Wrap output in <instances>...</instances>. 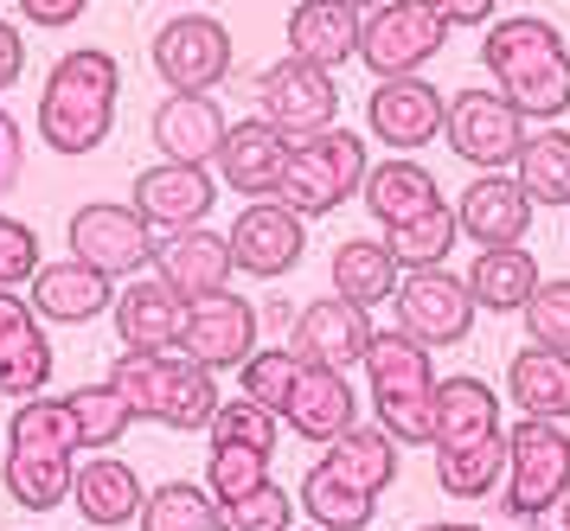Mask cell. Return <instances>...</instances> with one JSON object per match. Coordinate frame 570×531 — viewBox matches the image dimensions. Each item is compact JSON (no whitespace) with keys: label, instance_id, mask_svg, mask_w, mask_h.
Wrapping results in <instances>:
<instances>
[{"label":"cell","instance_id":"45","mask_svg":"<svg viewBox=\"0 0 570 531\" xmlns=\"http://www.w3.org/2000/svg\"><path fill=\"white\" fill-rule=\"evenodd\" d=\"M276 410L250 404V397H232V404L212 410V442H244V449H263V455H276Z\"/></svg>","mask_w":570,"mask_h":531},{"label":"cell","instance_id":"46","mask_svg":"<svg viewBox=\"0 0 570 531\" xmlns=\"http://www.w3.org/2000/svg\"><path fill=\"white\" fill-rule=\"evenodd\" d=\"M39 276V230L0 212V288H20Z\"/></svg>","mask_w":570,"mask_h":531},{"label":"cell","instance_id":"50","mask_svg":"<svg viewBox=\"0 0 570 531\" xmlns=\"http://www.w3.org/2000/svg\"><path fill=\"white\" fill-rule=\"evenodd\" d=\"M436 7L449 13V26H488L500 0H436Z\"/></svg>","mask_w":570,"mask_h":531},{"label":"cell","instance_id":"4","mask_svg":"<svg viewBox=\"0 0 570 531\" xmlns=\"http://www.w3.org/2000/svg\"><path fill=\"white\" fill-rule=\"evenodd\" d=\"M109 391L129 404V416L167 423V430H212L218 410V372H206L193 353H122L109 365Z\"/></svg>","mask_w":570,"mask_h":531},{"label":"cell","instance_id":"7","mask_svg":"<svg viewBox=\"0 0 570 531\" xmlns=\"http://www.w3.org/2000/svg\"><path fill=\"white\" fill-rule=\"evenodd\" d=\"M570 493V435L544 416H525L507 430V474H500V507L507 519H551Z\"/></svg>","mask_w":570,"mask_h":531},{"label":"cell","instance_id":"28","mask_svg":"<svg viewBox=\"0 0 570 531\" xmlns=\"http://www.w3.org/2000/svg\"><path fill=\"white\" fill-rule=\"evenodd\" d=\"M109 282L104 269H90V263H39V276L27 282L32 288V314L39 321H58V327H78V321H97L109 307Z\"/></svg>","mask_w":570,"mask_h":531},{"label":"cell","instance_id":"23","mask_svg":"<svg viewBox=\"0 0 570 531\" xmlns=\"http://www.w3.org/2000/svg\"><path fill=\"white\" fill-rule=\"evenodd\" d=\"M116 340L122 353H174L186 340V302L160 276H141L116 295Z\"/></svg>","mask_w":570,"mask_h":531},{"label":"cell","instance_id":"44","mask_svg":"<svg viewBox=\"0 0 570 531\" xmlns=\"http://www.w3.org/2000/svg\"><path fill=\"white\" fill-rule=\"evenodd\" d=\"M288 525H295V500L276 481H263L257 493L218 507V531H288Z\"/></svg>","mask_w":570,"mask_h":531},{"label":"cell","instance_id":"43","mask_svg":"<svg viewBox=\"0 0 570 531\" xmlns=\"http://www.w3.org/2000/svg\"><path fill=\"white\" fill-rule=\"evenodd\" d=\"M519 314H525L532 346H544V353H570V282H539L532 302L519 307Z\"/></svg>","mask_w":570,"mask_h":531},{"label":"cell","instance_id":"14","mask_svg":"<svg viewBox=\"0 0 570 531\" xmlns=\"http://www.w3.org/2000/svg\"><path fill=\"white\" fill-rule=\"evenodd\" d=\"M442 116H449V97H442L430 77H379V90L365 102V128L372 141L391 154H423L442 135Z\"/></svg>","mask_w":570,"mask_h":531},{"label":"cell","instance_id":"20","mask_svg":"<svg viewBox=\"0 0 570 531\" xmlns=\"http://www.w3.org/2000/svg\"><path fill=\"white\" fill-rule=\"evenodd\" d=\"M455 230H462L474 250H500V244H525L532 230V199L513 174H481L455 199Z\"/></svg>","mask_w":570,"mask_h":531},{"label":"cell","instance_id":"11","mask_svg":"<svg viewBox=\"0 0 570 531\" xmlns=\"http://www.w3.org/2000/svg\"><path fill=\"white\" fill-rule=\"evenodd\" d=\"M391 307H397V333H411L416 346H430V353L436 346H462L468 327H474V295L442 263L436 269H404Z\"/></svg>","mask_w":570,"mask_h":531},{"label":"cell","instance_id":"30","mask_svg":"<svg viewBox=\"0 0 570 531\" xmlns=\"http://www.w3.org/2000/svg\"><path fill=\"white\" fill-rule=\"evenodd\" d=\"M539 256L525 250V244H500V250H481L468 263V295L474 307H488V314H519V307L532 302V288H539Z\"/></svg>","mask_w":570,"mask_h":531},{"label":"cell","instance_id":"27","mask_svg":"<svg viewBox=\"0 0 570 531\" xmlns=\"http://www.w3.org/2000/svg\"><path fill=\"white\" fill-rule=\"evenodd\" d=\"M360 26L365 13L353 0H302L288 13V58H308L321 71H334L360 51Z\"/></svg>","mask_w":570,"mask_h":531},{"label":"cell","instance_id":"25","mask_svg":"<svg viewBox=\"0 0 570 531\" xmlns=\"http://www.w3.org/2000/svg\"><path fill=\"white\" fill-rule=\"evenodd\" d=\"M283 423L302 442H334V435H346L360 423V397H353L346 372L302 365V378H295V391H288V404H283Z\"/></svg>","mask_w":570,"mask_h":531},{"label":"cell","instance_id":"49","mask_svg":"<svg viewBox=\"0 0 570 531\" xmlns=\"http://www.w3.org/2000/svg\"><path fill=\"white\" fill-rule=\"evenodd\" d=\"M83 7H90V0H20V13H27L32 26H52V32L58 26H71Z\"/></svg>","mask_w":570,"mask_h":531},{"label":"cell","instance_id":"6","mask_svg":"<svg viewBox=\"0 0 570 531\" xmlns=\"http://www.w3.org/2000/svg\"><path fill=\"white\" fill-rule=\"evenodd\" d=\"M360 186H365V135L334 122V128H321V135H308V141L288 148L276 199H283L288 212H302V218H327V212H340Z\"/></svg>","mask_w":570,"mask_h":531},{"label":"cell","instance_id":"12","mask_svg":"<svg viewBox=\"0 0 570 531\" xmlns=\"http://www.w3.org/2000/svg\"><path fill=\"white\" fill-rule=\"evenodd\" d=\"M257 102H263V122L269 128H283L288 141H308L321 128H334L340 83H334V71H321L308 58H276L257 83Z\"/></svg>","mask_w":570,"mask_h":531},{"label":"cell","instance_id":"9","mask_svg":"<svg viewBox=\"0 0 570 531\" xmlns=\"http://www.w3.org/2000/svg\"><path fill=\"white\" fill-rule=\"evenodd\" d=\"M442 141L455 148V160L481 167V174H507L525 148V116L500 90H462L449 97V116H442Z\"/></svg>","mask_w":570,"mask_h":531},{"label":"cell","instance_id":"31","mask_svg":"<svg viewBox=\"0 0 570 531\" xmlns=\"http://www.w3.org/2000/svg\"><path fill=\"white\" fill-rule=\"evenodd\" d=\"M507 391H513L519 416L564 423L570 416V353H544V346L513 353L507 358Z\"/></svg>","mask_w":570,"mask_h":531},{"label":"cell","instance_id":"37","mask_svg":"<svg viewBox=\"0 0 570 531\" xmlns=\"http://www.w3.org/2000/svg\"><path fill=\"white\" fill-rule=\"evenodd\" d=\"M513 167H519V186H525L532 205H570V135L564 128L525 135V148H519Z\"/></svg>","mask_w":570,"mask_h":531},{"label":"cell","instance_id":"24","mask_svg":"<svg viewBox=\"0 0 570 531\" xmlns=\"http://www.w3.org/2000/svg\"><path fill=\"white\" fill-rule=\"evenodd\" d=\"M155 263H160V282H167L186 307L206 302V295H218V288H232V276H237L232 244H225L218 230H206V225L180 230V237H160Z\"/></svg>","mask_w":570,"mask_h":531},{"label":"cell","instance_id":"35","mask_svg":"<svg viewBox=\"0 0 570 531\" xmlns=\"http://www.w3.org/2000/svg\"><path fill=\"white\" fill-rule=\"evenodd\" d=\"M455 205L430 199L423 212H411V218H397V225L385 230L391 256L404 263V269H436V263H449V250H455Z\"/></svg>","mask_w":570,"mask_h":531},{"label":"cell","instance_id":"51","mask_svg":"<svg viewBox=\"0 0 570 531\" xmlns=\"http://www.w3.org/2000/svg\"><path fill=\"white\" fill-rule=\"evenodd\" d=\"M416 531H481V525H462V519H442V525H416Z\"/></svg>","mask_w":570,"mask_h":531},{"label":"cell","instance_id":"26","mask_svg":"<svg viewBox=\"0 0 570 531\" xmlns=\"http://www.w3.org/2000/svg\"><path fill=\"white\" fill-rule=\"evenodd\" d=\"M141 481H135L129 461H116V449L104 455H83L71 468V507L83 512V525H135V512H141Z\"/></svg>","mask_w":570,"mask_h":531},{"label":"cell","instance_id":"55","mask_svg":"<svg viewBox=\"0 0 570 531\" xmlns=\"http://www.w3.org/2000/svg\"><path fill=\"white\" fill-rule=\"evenodd\" d=\"M160 7H180V0H160Z\"/></svg>","mask_w":570,"mask_h":531},{"label":"cell","instance_id":"18","mask_svg":"<svg viewBox=\"0 0 570 531\" xmlns=\"http://www.w3.org/2000/svg\"><path fill=\"white\" fill-rule=\"evenodd\" d=\"M180 353H193L206 372H232V365H244V358L257 353V307L244 302V295H232V288H218V295H206V302H193L186 307Z\"/></svg>","mask_w":570,"mask_h":531},{"label":"cell","instance_id":"15","mask_svg":"<svg viewBox=\"0 0 570 531\" xmlns=\"http://www.w3.org/2000/svg\"><path fill=\"white\" fill-rule=\"evenodd\" d=\"M225 244H232V263L244 269V276L276 282V276H288V269L302 263L308 218L288 212L283 199H244V212H237L232 230H225Z\"/></svg>","mask_w":570,"mask_h":531},{"label":"cell","instance_id":"40","mask_svg":"<svg viewBox=\"0 0 570 531\" xmlns=\"http://www.w3.org/2000/svg\"><path fill=\"white\" fill-rule=\"evenodd\" d=\"M135 525L141 531H218V507H212L206 486L193 481H160L141 512H135Z\"/></svg>","mask_w":570,"mask_h":531},{"label":"cell","instance_id":"2","mask_svg":"<svg viewBox=\"0 0 570 531\" xmlns=\"http://www.w3.org/2000/svg\"><path fill=\"white\" fill-rule=\"evenodd\" d=\"M116 97H122V71L116 58L97 46L65 51L39 90V135L58 160H83L109 141L116 128Z\"/></svg>","mask_w":570,"mask_h":531},{"label":"cell","instance_id":"38","mask_svg":"<svg viewBox=\"0 0 570 531\" xmlns=\"http://www.w3.org/2000/svg\"><path fill=\"white\" fill-rule=\"evenodd\" d=\"M65 410H71V430H78V455H104V449H116V442H122V430L135 423L129 404L109 391V378L65 391Z\"/></svg>","mask_w":570,"mask_h":531},{"label":"cell","instance_id":"21","mask_svg":"<svg viewBox=\"0 0 570 531\" xmlns=\"http://www.w3.org/2000/svg\"><path fill=\"white\" fill-rule=\"evenodd\" d=\"M52 378V340H46V321L32 314V302H20L13 288H0V391L13 404L39 397Z\"/></svg>","mask_w":570,"mask_h":531},{"label":"cell","instance_id":"54","mask_svg":"<svg viewBox=\"0 0 570 531\" xmlns=\"http://www.w3.org/2000/svg\"><path fill=\"white\" fill-rule=\"evenodd\" d=\"M288 531H321V525H288Z\"/></svg>","mask_w":570,"mask_h":531},{"label":"cell","instance_id":"39","mask_svg":"<svg viewBox=\"0 0 570 531\" xmlns=\"http://www.w3.org/2000/svg\"><path fill=\"white\" fill-rule=\"evenodd\" d=\"M507 474V435L474 442V449H436V481L449 500H488Z\"/></svg>","mask_w":570,"mask_h":531},{"label":"cell","instance_id":"53","mask_svg":"<svg viewBox=\"0 0 570 531\" xmlns=\"http://www.w3.org/2000/svg\"><path fill=\"white\" fill-rule=\"evenodd\" d=\"M353 7H360V13H372V7H385V0H353Z\"/></svg>","mask_w":570,"mask_h":531},{"label":"cell","instance_id":"1","mask_svg":"<svg viewBox=\"0 0 570 531\" xmlns=\"http://www.w3.org/2000/svg\"><path fill=\"white\" fill-rule=\"evenodd\" d=\"M481 65L493 71V90L513 102L525 122H558L570 109V46L564 32L539 13L488 20Z\"/></svg>","mask_w":570,"mask_h":531},{"label":"cell","instance_id":"48","mask_svg":"<svg viewBox=\"0 0 570 531\" xmlns=\"http://www.w3.org/2000/svg\"><path fill=\"white\" fill-rule=\"evenodd\" d=\"M20 71H27V39H20L13 20H0V97L20 83Z\"/></svg>","mask_w":570,"mask_h":531},{"label":"cell","instance_id":"34","mask_svg":"<svg viewBox=\"0 0 570 531\" xmlns=\"http://www.w3.org/2000/svg\"><path fill=\"white\" fill-rule=\"evenodd\" d=\"M365 212L379 218V225H397V218H411V212H423L430 199H442V186H436V174L423 167V160H379V167H365Z\"/></svg>","mask_w":570,"mask_h":531},{"label":"cell","instance_id":"32","mask_svg":"<svg viewBox=\"0 0 570 531\" xmlns=\"http://www.w3.org/2000/svg\"><path fill=\"white\" fill-rule=\"evenodd\" d=\"M397 282H404V263L391 256L385 237H353V244H340L334 250V295L353 307H372L391 302L397 295Z\"/></svg>","mask_w":570,"mask_h":531},{"label":"cell","instance_id":"42","mask_svg":"<svg viewBox=\"0 0 570 531\" xmlns=\"http://www.w3.org/2000/svg\"><path fill=\"white\" fill-rule=\"evenodd\" d=\"M237 378H244V397H250V404L283 416L288 391H295V378H302V358H295V346H257V353L237 365Z\"/></svg>","mask_w":570,"mask_h":531},{"label":"cell","instance_id":"36","mask_svg":"<svg viewBox=\"0 0 570 531\" xmlns=\"http://www.w3.org/2000/svg\"><path fill=\"white\" fill-rule=\"evenodd\" d=\"M302 512H308L321 531H365L379 519V493H360L353 481H340V474H327V468L314 461L308 481H302Z\"/></svg>","mask_w":570,"mask_h":531},{"label":"cell","instance_id":"8","mask_svg":"<svg viewBox=\"0 0 570 531\" xmlns=\"http://www.w3.org/2000/svg\"><path fill=\"white\" fill-rule=\"evenodd\" d=\"M455 26L442 13L436 0H385V7H372L360 26V58L372 77H416L430 58L442 51Z\"/></svg>","mask_w":570,"mask_h":531},{"label":"cell","instance_id":"16","mask_svg":"<svg viewBox=\"0 0 570 531\" xmlns=\"http://www.w3.org/2000/svg\"><path fill=\"white\" fill-rule=\"evenodd\" d=\"M212 199H218V179L206 167H186V160H160L148 174H135L129 205L141 212V225L155 237H180V230L206 225Z\"/></svg>","mask_w":570,"mask_h":531},{"label":"cell","instance_id":"13","mask_svg":"<svg viewBox=\"0 0 570 531\" xmlns=\"http://www.w3.org/2000/svg\"><path fill=\"white\" fill-rule=\"evenodd\" d=\"M71 256L78 263H90V269H104V276H135V269H148L160 250V237L148 225H141V212L135 205H78L71 212Z\"/></svg>","mask_w":570,"mask_h":531},{"label":"cell","instance_id":"52","mask_svg":"<svg viewBox=\"0 0 570 531\" xmlns=\"http://www.w3.org/2000/svg\"><path fill=\"white\" fill-rule=\"evenodd\" d=\"M558 525L570 531V493H564V500H558Z\"/></svg>","mask_w":570,"mask_h":531},{"label":"cell","instance_id":"33","mask_svg":"<svg viewBox=\"0 0 570 531\" xmlns=\"http://www.w3.org/2000/svg\"><path fill=\"white\" fill-rule=\"evenodd\" d=\"M321 468H327V474H340V481H353L360 493H385V486L397 481V442H391L379 423H353L346 435H334V442H327Z\"/></svg>","mask_w":570,"mask_h":531},{"label":"cell","instance_id":"22","mask_svg":"<svg viewBox=\"0 0 570 531\" xmlns=\"http://www.w3.org/2000/svg\"><path fill=\"white\" fill-rule=\"evenodd\" d=\"M225 109H218V90H167L155 109V148L160 160H186V167H206L218 160V141H225Z\"/></svg>","mask_w":570,"mask_h":531},{"label":"cell","instance_id":"5","mask_svg":"<svg viewBox=\"0 0 570 531\" xmlns=\"http://www.w3.org/2000/svg\"><path fill=\"white\" fill-rule=\"evenodd\" d=\"M365 384H372V416L391 442H411V449H430V423H436V365H430V346H416L411 333L397 327H372V346H365Z\"/></svg>","mask_w":570,"mask_h":531},{"label":"cell","instance_id":"3","mask_svg":"<svg viewBox=\"0 0 570 531\" xmlns=\"http://www.w3.org/2000/svg\"><path fill=\"white\" fill-rule=\"evenodd\" d=\"M71 468H78V430L65 397H27L7 416V500L27 512H58L71 500Z\"/></svg>","mask_w":570,"mask_h":531},{"label":"cell","instance_id":"29","mask_svg":"<svg viewBox=\"0 0 570 531\" xmlns=\"http://www.w3.org/2000/svg\"><path fill=\"white\" fill-rule=\"evenodd\" d=\"M500 430V397L481 378H436V423H430V449H474L493 442Z\"/></svg>","mask_w":570,"mask_h":531},{"label":"cell","instance_id":"41","mask_svg":"<svg viewBox=\"0 0 570 531\" xmlns=\"http://www.w3.org/2000/svg\"><path fill=\"white\" fill-rule=\"evenodd\" d=\"M269 481V455L263 449H244V442H212V461H206V493L212 507H232L244 493H257Z\"/></svg>","mask_w":570,"mask_h":531},{"label":"cell","instance_id":"17","mask_svg":"<svg viewBox=\"0 0 570 531\" xmlns=\"http://www.w3.org/2000/svg\"><path fill=\"white\" fill-rule=\"evenodd\" d=\"M288 346L302 365H327V372H346V365H360L365 346H372V314L353 302H308L295 307V321H288Z\"/></svg>","mask_w":570,"mask_h":531},{"label":"cell","instance_id":"10","mask_svg":"<svg viewBox=\"0 0 570 531\" xmlns=\"http://www.w3.org/2000/svg\"><path fill=\"white\" fill-rule=\"evenodd\" d=\"M148 58L167 90H218L232 77V26L212 13H174L155 32Z\"/></svg>","mask_w":570,"mask_h":531},{"label":"cell","instance_id":"47","mask_svg":"<svg viewBox=\"0 0 570 531\" xmlns=\"http://www.w3.org/2000/svg\"><path fill=\"white\" fill-rule=\"evenodd\" d=\"M20 160H27V135H20V122H13V109H0V199L13 193Z\"/></svg>","mask_w":570,"mask_h":531},{"label":"cell","instance_id":"19","mask_svg":"<svg viewBox=\"0 0 570 531\" xmlns=\"http://www.w3.org/2000/svg\"><path fill=\"white\" fill-rule=\"evenodd\" d=\"M288 148H295V141H288L283 128H269L263 116L232 122L225 141H218V186H232V193H244V199H276Z\"/></svg>","mask_w":570,"mask_h":531}]
</instances>
